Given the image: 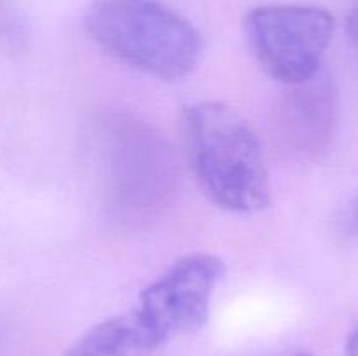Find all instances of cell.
Here are the masks:
<instances>
[{
	"instance_id": "7",
	"label": "cell",
	"mask_w": 358,
	"mask_h": 356,
	"mask_svg": "<svg viewBox=\"0 0 358 356\" xmlns=\"http://www.w3.org/2000/svg\"><path fill=\"white\" fill-rule=\"evenodd\" d=\"M150 353L131 314L108 318L91 330L65 353V356H143Z\"/></svg>"
},
{
	"instance_id": "4",
	"label": "cell",
	"mask_w": 358,
	"mask_h": 356,
	"mask_svg": "<svg viewBox=\"0 0 358 356\" xmlns=\"http://www.w3.org/2000/svg\"><path fill=\"white\" fill-rule=\"evenodd\" d=\"M334 28V16L327 9L304 3L259 6L245 17L255 59L283 86L304 82L320 72Z\"/></svg>"
},
{
	"instance_id": "10",
	"label": "cell",
	"mask_w": 358,
	"mask_h": 356,
	"mask_svg": "<svg viewBox=\"0 0 358 356\" xmlns=\"http://www.w3.org/2000/svg\"><path fill=\"white\" fill-rule=\"evenodd\" d=\"M345 356H358V325L345 342Z\"/></svg>"
},
{
	"instance_id": "6",
	"label": "cell",
	"mask_w": 358,
	"mask_h": 356,
	"mask_svg": "<svg viewBox=\"0 0 358 356\" xmlns=\"http://www.w3.org/2000/svg\"><path fill=\"white\" fill-rule=\"evenodd\" d=\"M285 87L276 117L283 149L297 159H320L331 149L338 126L334 80L322 68L311 79Z\"/></svg>"
},
{
	"instance_id": "1",
	"label": "cell",
	"mask_w": 358,
	"mask_h": 356,
	"mask_svg": "<svg viewBox=\"0 0 358 356\" xmlns=\"http://www.w3.org/2000/svg\"><path fill=\"white\" fill-rule=\"evenodd\" d=\"M189 166L203 194L220 209L250 215L271 201L268 163L250 124L224 101H198L184 110Z\"/></svg>"
},
{
	"instance_id": "3",
	"label": "cell",
	"mask_w": 358,
	"mask_h": 356,
	"mask_svg": "<svg viewBox=\"0 0 358 356\" xmlns=\"http://www.w3.org/2000/svg\"><path fill=\"white\" fill-rule=\"evenodd\" d=\"M107 198L115 220L138 223L159 215L177 191V166L166 140L136 119H115L103 136Z\"/></svg>"
},
{
	"instance_id": "11",
	"label": "cell",
	"mask_w": 358,
	"mask_h": 356,
	"mask_svg": "<svg viewBox=\"0 0 358 356\" xmlns=\"http://www.w3.org/2000/svg\"><path fill=\"white\" fill-rule=\"evenodd\" d=\"M296 356H313V355H310V353H299V355H296Z\"/></svg>"
},
{
	"instance_id": "9",
	"label": "cell",
	"mask_w": 358,
	"mask_h": 356,
	"mask_svg": "<svg viewBox=\"0 0 358 356\" xmlns=\"http://www.w3.org/2000/svg\"><path fill=\"white\" fill-rule=\"evenodd\" d=\"M345 31L350 47L353 49V52H355L358 58V0L355 6L352 7V10L348 13V16H346Z\"/></svg>"
},
{
	"instance_id": "8",
	"label": "cell",
	"mask_w": 358,
	"mask_h": 356,
	"mask_svg": "<svg viewBox=\"0 0 358 356\" xmlns=\"http://www.w3.org/2000/svg\"><path fill=\"white\" fill-rule=\"evenodd\" d=\"M339 229L345 236L358 237V198L353 199L339 218Z\"/></svg>"
},
{
	"instance_id": "2",
	"label": "cell",
	"mask_w": 358,
	"mask_h": 356,
	"mask_svg": "<svg viewBox=\"0 0 358 356\" xmlns=\"http://www.w3.org/2000/svg\"><path fill=\"white\" fill-rule=\"evenodd\" d=\"M84 23L103 51L157 79H184L201 59L198 28L159 0H94Z\"/></svg>"
},
{
	"instance_id": "5",
	"label": "cell",
	"mask_w": 358,
	"mask_h": 356,
	"mask_svg": "<svg viewBox=\"0 0 358 356\" xmlns=\"http://www.w3.org/2000/svg\"><path fill=\"white\" fill-rule=\"evenodd\" d=\"M224 272L222 258L210 253L189 255L142 290L129 314L150 351L205 327Z\"/></svg>"
}]
</instances>
